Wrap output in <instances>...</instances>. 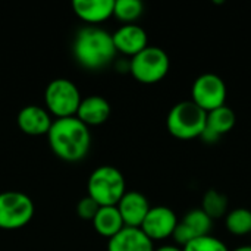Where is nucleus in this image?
Returning a JSON list of instances; mask_svg holds the SVG:
<instances>
[{
	"instance_id": "f8f14e48",
	"label": "nucleus",
	"mask_w": 251,
	"mask_h": 251,
	"mask_svg": "<svg viewBox=\"0 0 251 251\" xmlns=\"http://www.w3.org/2000/svg\"><path fill=\"white\" fill-rule=\"evenodd\" d=\"M235 122H237V116L229 106L225 104L222 107H218L207 113L206 128L201 132L200 138L206 144H215L221 140L222 135L232 131Z\"/></svg>"
},
{
	"instance_id": "6e6552de",
	"label": "nucleus",
	"mask_w": 251,
	"mask_h": 251,
	"mask_svg": "<svg viewBox=\"0 0 251 251\" xmlns=\"http://www.w3.org/2000/svg\"><path fill=\"white\" fill-rule=\"evenodd\" d=\"M226 94L228 91L225 81L213 72L200 75L191 87V101H194L206 113L225 106Z\"/></svg>"
},
{
	"instance_id": "f257e3e1",
	"label": "nucleus",
	"mask_w": 251,
	"mask_h": 251,
	"mask_svg": "<svg viewBox=\"0 0 251 251\" xmlns=\"http://www.w3.org/2000/svg\"><path fill=\"white\" fill-rule=\"evenodd\" d=\"M47 137L51 151L66 162H78L84 159L91 144L88 126L76 116L53 121Z\"/></svg>"
},
{
	"instance_id": "6ab92c4d",
	"label": "nucleus",
	"mask_w": 251,
	"mask_h": 251,
	"mask_svg": "<svg viewBox=\"0 0 251 251\" xmlns=\"http://www.w3.org/2000/svg\"><path fill=\"white\" fill-rule=\"evenodd\" d=\"M228 197L225 194H222L218 190H209L204 193L203 200H201V210L213 221V219H219L226 216L228 213Z\"/></svg>"
},
{
	"instance_id": "aec40b11",
	"label": "nucleus",
	"mask_w": 251,
	"mask_h": 251,
	"mask_svg": "<svg viewBox=\"0 0 251 251\" xmlns=\"http://www.w3.org/2000/svg\"><path fill=\"white\" fill-rule=\"evenodd\" d=\"M225 226L228 232L235 237H244L251 234V210L246 207H238L226 213Z\"/></svg>"
},
{
	"instance_id": "423d86ee",
	"label": "nucleus",
	"mask_w": 251,
	"mask_h": 251,
	"mask_svg": "<svg viewBox=\"0 0 251 251\" xmlns=\"http://www.w3.org/2000/svg\"><path fill=\"white\" fill-rule=\"evenodd\" d=\"M81 93L78 87L66 78H56L49 82L44 91L47 112L57 119L75 116L81 104Z\"/></svg>"
},
{
	"instance_id": "2eb2a0df",
	"label": "nucleus",
	"mask_w": 251,
	"mask_h": 251,
	"mask_svg": "<svg viewBox=\"0 0 251 251\" xmlns=\"http://www.w3.org/2000/svg\"><path fill=\"white\" fill-rule=\"evenodd\" d=\"M107 251H154L153 241L141 231V228L125 226L109 240Z\"/></svg>"
},
{
	"instance_id": "dca6fc26",
	"label": "nucleus",
	"mask_w": 251,
	"mask_h": 251,
	"mask_svg": "<svg viewBox=\"0 0 251 251\" xmlns=\"http://www.w3.org/2000/svg\"><path fill=\"white\" fill-rule=\"evenodd\" d=\"M75 116L87 126L101 125L110 116V104L101 96H88L81 100V104Z\"/></svg>"
},
{
	"instance_id": "9b49d317",
	"label": "nucleus",
	"mask_w": 251,
	"mask_h": 251,
	"mask_svg": "<svg viewBox=\"0 0 251 251\" xmlns=\"http://www.w3.org/2000/svg\"><path fill=\"white\" fill-rule=\"evenodd\" d=\"M112 38L116 51H121L131 57H134L149 46L147 32L144 31V28L135 24L122 25L112 34Z\"/></svg>"
},
{
	"instance_id": "393cba45",
	"label": "nucleus",
	"mask_w": 251,
	"mask_h": 251,
	"mask_svg": "<svg viewBox=\"0 0 251 251\" xmlns=\"http://www.w3.org/2000/svg\"><path fill=\"white\" fill-rule=\"evenodd\" d=\"M232 251H251V246H241V247H238V249Z\"/></svg>"
},
{
	"instance_id": "5701e85b",
	"label": "nucleus",
	"mask_w": 251,
	"mask_h": 251,
	"mask_svg": "<svg viewBox=\"0 0 251 251\" xmlns=\"http://www.w3.org/2000/svg\"><path fill=\"white\" fill-rule=\"evenodd\" d=\"M99 209H100V206L90 196L81 199L78 201V204H76V213H78V216L82 218V219H85V221H93L94 216L97 215Z\"/></svg>"
},
{
	"instance_id": "f03ea898",
	"label": "nucleus",
	"mask_w": 251,
	"mask_h": 251,
	"mask_svg": "<svg viewBox=\"0 0 251 251\" xmlns=\"http://www.w3.org/2000/svg\"><path fill=\"white\" fill-rule=\"evenodd\" d=\"M75 60L91 71L101 69L113 62L116 49L112 34L99 26H85L76 32L74 47Z\"/></svg>"
},
{
	"instance_id": "412c9836",
	"label": "nucleus",
	"mask_w": 251,
	"mask_h": 251,
	"mask_svg": "<svg viewBox=\"0 0 251 251\" xmlns=\"http://www.w3.org/2000/svg\"><path fill=\"white\" fill-rule=\"evenodd\" d=\"M144 12V4L140 0H116L113 7V15L126 24L137 21Z\"/></svg>"
},
{
	"instance_id": "7ed1b4c3",
	"label": "nucleus",
	"mask_w": 251,
	"mask_h": 251,
	"mask_svg": "<svg viewBox=\"0 0 251 251\" xmlns=\"http://www.w3.org/2000/svg\"><path fill=\"white\" fill-rule=\"evenodd\" d=\"M207 113L201 110L194 101L185 100L176 103L168 113L166 128L171 135L178 140L200 138L206 128Z\"/></svg>"
},
{
	"instance_id": "b1692460",
	"label": "nucleus",
	"mask_w": 251,
	"mask_h": 251,
	"mask_svg": "<svg viewBox=\"0 0 251 251\" xmlns=\"http://www.w3.org/2000/svg\"><path fill=\"white\" fill-rule=\"evenodd\" d=\"M154 251H182V249L176 247V246H163V247H159L157 250Z\"/></svg>"
},
{
	"instance_id": "1a4fd4ad",
	"label": "nucleus",
	"mask_w": 251,
	"mask_h": 251,
	"mask_svg": "<svg viewBox=\"0 0 251 251\" xmlns=\"http://www.w3.org/2000/svg\"><path fill=\"white\" fill-rule=\"evenodd\" d=\"M176 225L178 218L172 209L166 206H156L150 207L140 228L151 241H162L174 235Z\"/></svg>"
},
{
	"instance_id": "f3484780",
	"label": "nucleus",
	"mask_w": 251,
	"mask_h": 251,
	"mask_svg": "<svg viewBox=\"0 0 251 251\" xmlns=\"http://www.w3.org/2000/svg\"><path fill=\"white\" fill-rule=\"evenodd\" d=\"M72 7L82 21L97 24L113 15L115 0H75Z\"/></svg>"
},
{
	"instance_id": "a211bd4d",
	"label": "nucleus",
	"mask_w": 251,
	"mask_h": 251,
	"mask_svg": "<svg viewBox=\"0 0 251 251\" xmlns=\"http://www.w3.org/2000/svg\"><path fill=\"white\" fill-rule=\"evenodd\" d=\"M94 229L104 238L115 237L119 231L125 228L121 213L116 206H103L99 209L97 215L93 219Z\"/></svg>"
},
{
	"instance_id": "4468645a",
	"label": "nucleus",
	"mask_w": 251,
	"mask_h": 251,
	"mask_svg": "<svg viewBox=\"0 0 251 251\" xmlns=\"http://www.w3.org/2000/svg\"><path fill=\"white\" fill-rule=\"evenodd\" d=\"M18 126L22 132L28 135H44L49 134L51 128V118L47 109L41 106H25L18 113Z\"/></svg>"
},
{
	"instance_id": "ddd939ff",
	"label": "nucleus",
	"mask_w": 251,
	"mask_h": 251,
	"mask_svg": "<svg viewBox=\"0 0 251 251\" xmlns=\"http://www.w3.org/2000/svg\"><path fill=\"white\" fill-rule=\"evenodd\" d=\"M116 207L125 226L140 228L150 210V203L144 194L138 191H128L124 194Z\"/></svg>"
},
{
	"instance_id": "4be33fe9",
	"label": "nucleus",
	"mask_w": 251,
	"mask_h": 251,
	"mask_svg": "<svg viewBox=\"0 0 251 251\" xmlns=\"http://www.w3.org/2000/svg\"><path fill=\"white\" fill-rule=\"evenodd\" d=\"M182 251H229V249L222 240L212 235H204L184 246Z\"/></svg>"
},
{
	"instance_id": "0eeeda50",
	"label": "nucleus",
	"mask_w": 251,
	"mask_h": 251,
	"mask_svg": "<svg viewBox=\"0 0 251 251\" xmlns=\"http://www.w3.org/2000/svg\"><path fill=\"white\" fill-rule=\"evenodd\" d=\"M35 212L32 200L19 191L0 193V229H19L29 224Z\"/></svg>"
},
{
	"instance_id": "9d476101",
	"label": "nucleus",
	"mask_w": 251,
	"mask_h": 251,
	"mask_svg": "<svg viewBox=\"0 0 251 251\" xmlns=\"http://www.w3.org/2000/svg\"><path fill=\"white\" fill-rule=\"evenodd\" d=\"M212 226L213 221L201 209H193L182 218V221H178L172 237L175 243L182 249L196 238L210 235Z\"/></svg>"
},
{
	"instance_id": "39448f33",
	"label": "nucleus",
	"mask_w": 251,
	"mask_h": 251,
	"mask_svg": "<svg viewBox=\"0 0 251 251\" xmlns=\"http://www.w3.org/2000/svg\"><path fill=\"white\" fill-rule=\"evenodd\" d=\"M171 68L168 53L156 46H147L143 51L131 57L129 72L141 84H156L162 81Z\"/></svg>"
},
{
	"instance_id": "20e7f679",
	"label": "nucleus",
	"mask_w": 251,
	"mask_h": 251,
	"mask_svg": "<svg viewBox=\"0 0 251 251\" xmlns=\"http://www.w3.org/2000/svg\"><path fill=\"white\" fill-rule=\"evenodd\" d=\"M125 178L113 166L104 165L93 171L88 178V196L100 206H118L125 191Z\"/></svg>"
}]
</instances>
